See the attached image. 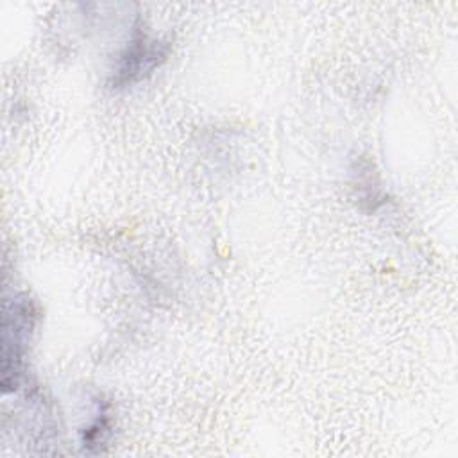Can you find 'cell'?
Listing matches in <instances>:
<instances>
[{"instance_id":"cell-2","label":"cell","mask_w":458,"mask_h":458,"mask_svg":"<svg viewBox=\"0 0 458 458\" xmlns=\"http://www.w3.org/2000/svg\"><path fill=\"white\" fill-rule=\"evenodd\" d=\"M165 57L166 48L161 45V41H150L147 34L138 29L127 50L120 55V63L113 82L116 86L131 84L141 79L145 73L152 72Z\"/></svg>"},{"instance_id":"cell-1","label":"cell","mask_w":458,"mask_h":458,"mask_svg":"<svg viewBox=\"0 0 458 458\" xmlns=\"http://www.w3.org/2000/svg\"><path fill=\"white\" fill-rule=\"evenodd\" d=\"M36 322V310L27 295L4 301L2 317V386L4 392L18 385L25 344Z\"/></svg>"}]
</instances>
